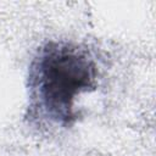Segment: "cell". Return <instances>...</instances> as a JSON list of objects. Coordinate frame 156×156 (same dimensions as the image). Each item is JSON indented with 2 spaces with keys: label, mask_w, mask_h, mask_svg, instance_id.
<instances>
[{
  "label": "cell",
  "mask_w": 156,
  "mask_h": 156,
  "mask_svg": "<svg viewBox=\"0 0 156 156\" xmlns=\"http://www.w3.org/2000/svg\"><path fill=\"white\" fill-rule=\"evenodd\" d=\"M99 66L91 51L68 40H50L33 56L28 71L30 113L52 127L77 119L76 101L98 87Z\"/></svg>",
  "instance_id": "cell-1"
}]
</instances>
